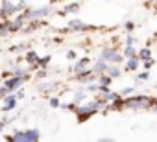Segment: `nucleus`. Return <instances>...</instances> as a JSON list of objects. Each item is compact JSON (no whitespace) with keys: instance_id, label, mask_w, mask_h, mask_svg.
Masks as SVG:
<instances>
[{"instance_id":"nucleus-1","label":"nucleus","mask_w":157,"mask_h":142,"mask_svg":"<svg viewBox=\"0 0 157 142\" xmlns=\"http://www.w3.org/2000/svg\"><path fill=\"white\" fill-rule=\"evenodd\" d=\"M102 100H94V102H89V103H82L80 107H74V111H76V114L80 116V122H83V120H87L91 114H94L100 107H102Z\"/></svg>"},{"instance_id":"nucleus-2","label":"nucleus","mask_w":157,"mask_h":142,"mask_svg":"<svg viewBox=\"0 0 157 142\" xmlns=\"http://www.w3.org/2000/svg\"><path fill=\"white\" fill-rule=\"evenodd\" d=\"M41 138L39 129H24V131H17L11 136H8V140H17V142H37Z\"/></svg>"},{"instance_id":"nucleus-3","label":"nucleus","mask_w":157,"mask_h":142,"mask_svg":"<svg viewBox=\"0 0 157 142\" xmlns=\"http://www.w3.org/2000/svg\"><path fill=\"white\" fill-rule=\"evenodd\" d=\"M151 102L153 100L150 96H131V98L124 100V107H129V109H150Z\"/></svg>"},{"instance_id":"nucleus-4","label":"nucleus","mask_w":157,"mask_h":142,"mask_svg":"<svg viewBox=\"0 0 157 142\" xmlns=\"http://www.w3.org/2000/svg\"><path fill=\"white\" fill-rule=\"evenodd\" d=\"M46 15H50V8L48 6L46 8H37V9H28L22 17H24V21H35V19H43Z\"/></svg>"},{"instance_id":"nucleus-5","label":"nucleus","mask_w":157,"mask_h":142,"mask_svg":"<svg viewBox=\"0 0 157 142\" xmlns=\"http://www.w3.org/2000/svg\"><path fill=\"white\" fill-rule=\"evenodd\" d=\"M102 59L111 61V63H120L124 57H122V54H120V52H117L115 48H105V50L102 52Z\"/></svg>"},{"instance_id":"nucleus-6","label":"nucleus","mask_w":157,"mask_h":142,"mask_svg":"<svg viewBox=\"0 0 157 142\" xmlns=\"http://www.w3.org/2000/svg\"><path fill=\"white\" fill-rule=\"evenodd\" d=\"M17 4H13L11 0H4L2 4H0V13H2V17H10L13 13H17Z\"/></svg>"},{"instance_id":"nucleus-7","label":"nucleus","mask_w":157,"mask_h":142,"mask_svg":"<svg viewBox=\"0 0 157 142\" xmlns=\"http://www.w3.org/2000/svg\"><path fill=\"white\" fill-rule=\"evenodd\" d=\"M2 100H4V103H2V111H4V113L15 109V107H17V102H19L17 94H8V96H4Z\"/></svg>"},{"instance_id":"nucleus-8","label":"nucleus","mask_w":157,"mask_h":142,"mask_svg":"<svg viewBox=\"0 0 157 142\" xmlns=\"http://www.w3.org/2000/svg\"><path fill=\"white\" fill-rule=\"evenodd\" d=\"M24 81V78H19V76H13V78H10V80H6V87H8V91L10 92H13V91H17L19 89V85Z\"/></svg>"},{"instance_id":"nucleus-9","label":"nucleus","mask_w":157,"mask_h":142,"mask_svg":"<svg viewBox=\"0 0 157 142\" xmlns=\"http://www.w3.org/2000/svg\"><path fill=\"white\" fill-rule=\"evenodd\" d=\"M87 66H89V57H83V59H80V61H76V65H74V74L78 76V74L85 72V70H89Z\"/></svg>"},{"instance_id":"nucleus-10","label":"nucleus","mask_w":157,"mask_h":142,"mask_svg":"<svg viewBox=\"0 0 157 142\" xmlns=\"http://www.w3.org/2000/svg\"><path fill=\"white\" fill-rule=\"evenodd\" d=\"M68 30H70V32H83V30H87V24L76 19V21H70V24H68Z\"/></svg>"},{"instance_id":"nucleus-11","label":"nucleus","mask_w":157,"mask_h":142,"mask_svg":"<svg viewBox=\"0 0 157 142\" xmlns=\"http://www.w3.org/2000/svg\"><path fill=\"white\" fill-rule=\"evenodd\" d=\"M128 59V63H126V66H128V70H137L139 66H140V59H139V55L135 54V55H131V57H126Z\"/></svg>"},{"instance_id":"nucleus-12","label":"nucleus","mask_w":157,"mask_h":142,"mask_svg":"<svg viewBox=\"0 0 157 142\" xmlns=\"http://www.w3.org/2000/svg\"><path fill=\"white\" fill-rule=\"evenodd\" d=\"M105 70H107V61L100 57V59L96 61V65H94V68H93V72H94V74H104V72H105Z\"/></svg>"},{"instance_id":"nucleus-13","label":"nucleus","mask_w":157,"mask_h":142,"mask_svg":"<svg viewBox=\"0 0 157 142\" xmlns=\"http://www.w3.org/2000/svg\"><path fill=\"white\" fill-rule=\"evenodd\" d=\"M8 33H11V22H0V37H6Z\"/></svg>"},{"instance_id":"nucleus-14","label":"nucleus","mask_w":157,"mask_h":142,"mask_svg":"<svg viewBox=\"0 0 157 142\" xmlns=\"http://www.w3.org/2000/svg\"><path fill=\"white\" fill-rule=\"evenodd\" d=\"M137 55H139V59H140V61H146V59H150V57H151V52H150V48L146 46V48L139 50V52H137Z\"/></svg>"},{"instance_id":"nucleus-15","label":"nucleus","mask_w":157,"mask_h":142,"mask_svg":"<svg viewBox=\"0 0 157 142\" xmlns=\"http://www.w3.org/2000/svg\"><path fill=\"white\" fill-rule=\"evenodd\" d=\"M37 61H39V55H37L35 52H28V54H26V63H30V65H37Z\"/></svg>"},{"instance_id":"nucleus-16","label":"nucleus","mask_w":157,"mask_h":142,"mask_svg":"<svg viewBox=\"0 0 157 142\" xmlns=\"http://www.w3.org/2000/svg\"><path fill=\"white\" fill-rule=\"evenodd\" d=\"M107 72H109L111 80H115V78H120V68H118V66H107Z\"/></svg>"},{"instance_id":"nucleus-17","label":"nucleus","mask_w":157,"mask_h":142,"mask_svg":"<svg viewBox=\"0 0 157 142\" xmlns=\"http://www.w3.org/2000/svg\"><path fill=\"white\" fill-rule=\"evenodd\" d=\"M137 54V50H135V46L133 44H126V50H124V55L126 57H131V55H135Z\"/></svg>"},{"instance_id":"nucleus-18","label":"nucleus","mask_w":157,"mask_h":142,"mask_svg":"<svg viewBox=\"0 0 157 142\" xmlns=\"http://www.w3.org/2000/svg\"><path fill=\"white\" fill-rule=\"evenodd\" d=\"M85 94H87V91H78V92L74 94V103H80V102L85 98Z\"/></svg>"},{"instance_id":"nucleus-19","label":"nucleus","mask_w":157,"mask_h":142,"mask_svg":"<svg viewBox=\"0 0 157 142\" xmlns=\"http://www.w3.org/2000/svg\"><path fill=\"white\" fill-rule=\"evenodd\" d=\"M146 80H150V72H148V70H146V72H140L137 76V81H146Z\"/></svg>"},{"instance_id":"nucleus-20","label":"nucleus","mask_w":157,"mask_h":142,"mask_svg":"<svg viewBox=\"0 0 157 142\" xmlns=\"http://www.w3.org/2000/svg\"><path fill=\"white\" fill-rule=\"evenodd\" d=\"M72 11H78V4H68V6L63 9V13H72Z\"/></svg>"},{"instance_id":"nucleus-21","label":"nucleus","mask_w":157,"mask_h":142,"mask_svg":"<svg viewBox=\"0 0 157 142\" xmlns=\"http://www.w3.org/2000/svg\"><path fill=\"white\" fill-rule=\"evenodd\" d=\"M50 63V55H46V57H39V61H37V65H41V66H46Z\"/></svg>"},{"instance_id":"nucleus-22","label":"nucleus","mask_w":157,"mask_h":142,"mask_svg":"<svg viewBox=\"0 0 157 142\" xmlns=\"http://www.w3.org/2000/svg\"><path fill=\"white\" fill-rule=\"evenodd\" d=\"M142 63H144V68H146V70H150V68L153 66L155 59H153V57H150V59H146V61H142Z\"/></svg>"},{"instance_id":"nucleus-23","label":"nucleus","mask_w":157,"mask_h":142,"mask_svg":"<svg viewBox=\"0 0 157 142\" xmlns=\"http://www.w3.org/2000/svg\"><path fill=\"white\" fill-rule=\"evenodd\" d=\"M52 87H54V83H41V85H39V91H44V92H48Z\"/></svg>"},{"instance_id":"nucleus-24","label":"nucleus","mask_w":157,"mask_h":142,"mask_svg":"<svg viewBox=\"0 0 157 142\" xmlns=\"http://www.w3.org/2000/svg\"><path fill=\"white\" fill-rule=\"evenodd\" d=\"M11 74H13V76H19V78H26V74H24V70H22V68H15Z\"/></svg>"},{"instance_id":"nucleus-25","label":"nucleus","mask_w":157,"mask_h":142,"mask_svg":"<svg viewBox=\"0 0 157 142\" xmlns=\"http://www.w3.org/2000/svg\"><path fill=\"white\" fill-rule=\"evenodd\" d=\"M8 94H10V91H8L6 85H4V87H0V100H2L4 96H8Z\"/></svg>"},{"instance_id":"nucleus-26","label":"nucleus","mask_w":157,"mask_h":142,"mask_svg":"<svg viewBox=\"0 0 157 142\" xmlns=\"http://www.w3.org/2000/svg\"><path fill=\"white\" fill-rule=\"evenodd\" d=\"M122 94H124V96H128V94H135V87H128V89H124Z\"/></svg>"},{"instance_id":"nucleus-27","label":"nucleus","mask_w":157,"mask_h":142,"mask_svg":"<svg viewBox=\"0 0 157 142\" xmlns=\"http://www.w3.org/2000/svg\"><path fill=\"white\" fill-rule=\"evenodd\" d=\"M67 59H70V61H76V52L68 50V52H67Z\"/></svg>"},{"instance_id":"nucleus-28","label":"nucleus","mask_w":157,"mask_h":142,"mask_svg":"<svg viewBox=\"0 0 157 142\" xmlns=\"http://www.w3.org/2000/svg\"><path fill=\"white\" fill-rule=\"evenodd\" d=\"M133 28H135V24H133V22H126V32H128V33H131V32H133Z\"/></svg>"},{"instance_id":"nucleus-29","label":"nucleus","mask_w":157,"mask_h":142,"mask_svg":"<svg viewBox=\"0 0 157 142\" xmlns=\"http://www.w3.org/2000/svg\"><path fill=\"white\" fill-rule=\"evenodd\" d=\"M50 105H52V107H59L61 103H59V100H57V98H52V100H50Z\"/></svg>"},{"instance_id":"nucleus-30","label":"nucleus","mask_w":157,"mask_h":142,"mask_svg":"<svg viewBox=\"0 0 157 142\" xmlns=\"http://www.w3.org/2000/svg\"><path fill=\"white\" fill-rule=\"evenodd\" d=\"M126 44H135V37L128 35V37H126Z\"/></svg>"},{"instance_id":"nucleus-31","label":"nucleus","mask_w":157,"mask_h":142,"mask_svg":"<svg viewBox=\"0 0 157 142\" xmlns=\"http://www.w3.org/2000/svg\"><path fill=\"white\" fill-rule=\"evenodd\" d=\"M22 96H24V91H19V92H17V98H19V100H21V98H22Z\"/></svg>"},{"instance_id":"nucleus-32","label":"nucleus","mask_w":157,"mask_h":142,"mask_svg":"<svg viewBox=\"0 0 157 142\" xmlns=\"http://www.w3.org/2000/svg\"><path fill=\"white\" fill-rule=\"evenodd\" d=\"M4 129V122H0V131H2Z\"/></svg>"},{"instance_id":"nucleus-33","label":"nucleus","mask_w":157,"mask_h":142,"mask_svg":"<svg viewBox=\"0 0 157 142\" xmlns=\"http://www.w3.org/2000/svg\"><path fill=\"white\" fill-rule=\"evenodd\" d=\"M155 89H157V81H155Z\"/></svg>"},{"instance_id":"nucleus-34","label":"nucleus","mask_w":157,"mask_h":142,"mask_svg":"<svg viewBox=\"0 0 157 142\" xmlns=\"http://www.w3.org/2000/svg\"><path fill=\"white\" fill-rule=\"evenodd\" d=\"M150 2H155V0H150Z\"/></svg>"},{"instance_id":"nucleus-35","label":"nucleus","mask_w":157,"mask_h":142,"mask_svg":"<svg viewBox=\"0 0 157 142\" xmlns=\"http://www.w3.org/2000/svg\"><path fill=\"white\" fill-rule=\"evenodd\" d=\"M155 4H157V0H155Z\"/></svg>"}]
</instances>
